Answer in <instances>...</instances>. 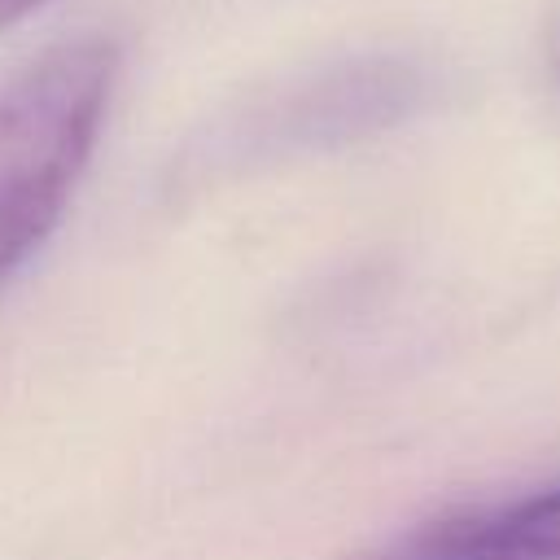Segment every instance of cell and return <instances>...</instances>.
I'll use <instances>...</instances> for the list:
<instances>
[{
    "label": "cell",
    "instance_id": "obj_1",
    "mask_svg": "<svg viewBox=\"0 0 560 560\" xmlns=\"http://www.w3.org/2000/svg\"><path fill=\"white\" fill-rule=\"evenodd\" d=\"M118 44L83 35L0 79V284L61 223L101 140Z\"/></svg>",
    "mask_w": 560,
    "mask_h": 560
},
{
    "label": "cell",
    "instance_id": "obj_2",
    "mask_svg": "<svg viewBox=\"0 0 560 560\" xmlns=\"http://www.w3.org/2000/svg\"><path fill=\"white\" fill-rule=\"evenodd\" d=\"M433 96V74L394 52H368L319 66L232 114L214 140V162H262L289 153H315L381 136Z\"/></svg>",
    "mask_w": 560,
    "mask_h": 560
},
{
    "label": "cell",
    "instance_id": "obj_3",
    "mask_svg": "<svg viewBox=\"0 0 560 560\" xmlns=\"http://www.w3.org/2000/svg\"><path fill=\"white\" fill-rule=\"evenodd\" d=\"M451 556H499V560H560V486L508 503L486 516L451 521L433 538Z\"/></svg>",
    "mask_w": 560,
    "mask_h": 560
},
{
    "label": "cell",
    "instance_id": "obj_4",
    "mask_svg": "<svg viewBox=\"0 0 560 560\" xmlns=\"http://www.w3.org/2000/svg\"><path fill=\"white\" fill-rule=\"evenodd\" d=\"M39 4H48V0H0V31H4V26H13L18 18L35 13Z\"/></svg>",
    "mask_w": 560,
    "mask_h": 560
},
{
    "label": "cell",
    "instance_id": "obj_5",
    "mask_svg": "<svg viewBox=\"0 0 560 560\" xmlns=\"http://www.w3.org/2000/svg\"><path fill=\"white\" fill-rule=\"evenodd\" d=\"M455 560H499V556H455Z\"/></svg>",
    "mask_w": 560,
    "mask_h": 560
}]
</instances>
